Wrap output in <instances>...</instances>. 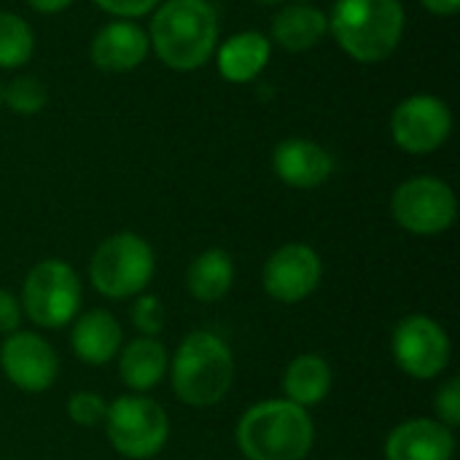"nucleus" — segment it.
I'll list each match as a JSON object with an SVG mask.
<instances>
[{
    "label": "nucleus",
    "instance_id": "nucleus-1",
    "mask_svg": "<svg viewBox=\"0 0 460 460\" xmlns=\"http://www.w3.org/2000/svg\"><path fill=\"white\" fill-rule=\"evenodd\" d=\"M148 46L170 70H199L218 46V13L213 3L164 0L151 16Z\"/></svg>",
    "mask_w": 460,
    "mask_h": 460
},
{
    "label": "nucleus",
    "instance_id": "nucleus-2",
    "mask_svg": "<svg viewBox=\"0 0 460 460\" xmlns=\"http://www.w3.org/2000/svg\"><path fill=\"white\" fill-rule=\"evenodd\" d=\"M234 442L245 460H305L315 445V423L307 410L267 399L240 415Z\"/></svg>",
    "mask_w": 460,
    "mask_h": 460
},
{
    "label": "nucleus",
    "instance_id": "nucleus-3",
    "mask_svg": "<svg viewBox=\"0 0 460 460\" xmlns=\"http://www.w3.org/2000/svg\"><path fill=\"white\" fill-rule=\"evenodd\" d=\"M172 394L194 410L216 407L226 399L234 383V356L213 332H189L170 358Z\"/></svg>",
    "mask_w": 460,
    "mask_h": 460
},
{
    "label": "nucleus",
    "instance_id": "nucleus-4",
    "mask_svg": "<svg viewBox=\"0 0 460 460\" xmlns=\"http://www.w3.org/2000/svg\"><path fill=\"white\" fill-rule=\"evenodd\" d=\"M402 0H337L329 30L340 49L361 65L388 59L404 35Z\"/></svg>",
    "mask_w": 460,
    "mask_h": 460
},
{
    "label": "nucleus",
    "instance_id": "nucleus-5",
    "mask_svg": "<svg viewBox=\"0 0 460 460\" xmlns=\"http://www.w3.org/2000/svg\"><path fill=\"white\" fill-rule=\"evenodd\" d=\"M156 272V256L146 237L116 232L105 237L89 261V280L108 299H135L148 288Z\"/></svg>",
    "mask_w": 460,
    "mask_h": 460
},
{
    "label": "nucleus",
    "instance_id": "nucleus-6",
    "mask_svg": "<svg viewBox=\"0 0 460 460\" xmlns=\"http://www.w3.org/2000/svg\"><path fill=\"white\" fill-rule=\"evenodd\" d=\"M84 288L78 272L62 259H43L24 275L22 313L38 329H65L81 313Z\"/></svg>",
    "mask_w": 460,
    "mask_h": 460
},
{
    "label": "nucleus",
    "instance_id": "nucleus-7",
    "mask_svg": "<svg viewBox=\"0 0 460 460\" xmlns=\"http://www.w3.org/2000/svg\"><path fill=\"white\" fill-rule=\"evenodd\" d=\"M102 426L108 445L127 460H151L170 439V418L164 407L143 394H127L108 402Z\"/></svg>",
    "mask_w": 460,
    "mask_h": 460
},
{
    "label": "nucleus",
    "instance_id": "nucleus-8",
    "mask_svg": "<svg viewBox=\"0 0 460 460\" xmlns=\"http://www.w3.org/2000/svg\"><path fill=\"white\" fill-rule=\"evenodd\" d=\"M394 221L418 237L447 232L458 218V199L450 183L434 175H415L396 186L391 197Z\"/></svg>",
    "mask_w": 460,
    "mask_h": 460
},
{
    "label": "nucleus",
    "instance_id": "nucleus-9",
    "mask_svg": "<svg viewBox=\"0 0 460 460\" xmlns=\"http://www.w3.org/2000/svg\"><path fill=\"white\" fill-rule=\"evenodd\" d=\"M391 353L407 377L434 380L450 367L453 342L439 321L423 313H412L394 326Z\"/></svg>",
    "mask_w": 460,
    "mask_h": 460
},
{
    "label": "nucleus",
    "instance_id": "nucleus-10",
    "mask_svg": "<svg viewBox=\"0 0 460 460\" xmlns=\"http://www.w3.org/2000/svg\"><path fill=\"white\" fill-rule=\"evenodd\" d=\"M453 132V113L445 100L434 94H412L402 100L391 116L394 143L415 156L439 151Z\"/></svg>",
    "mask_w": 460,
    "mask_h": 460
},
{
    "label": "nucleus",
    "instance_id": "nucleus-11",
    "mask_svg": "<svg viewBox=\"0 0 460 460\" xmlns=\"http://www.w3.org/2000/svg\"><path fill=\"white\" fill-rule=\"evenodd\" d=\"M323 278V261L307 243H286L267 259L261 286L280 305H299L315 294Z\"/></svg>",
    "mask_w": 460,
    "mask_h": 460
},
{
    "label": "nucleus",
    "instance_id": "nucleus-12",
    "mask_svg": "<svg viewBox=\"0 0 460 460\" xmlns=\"http://www.w3.org/2000/svg\"><path fill=\"white\" fill-rule=\"evenodd\" d=\"M0 372L24 394H43L59 377V358L51 342L35 332H13L0 345Z\"/></svg>",
    "mask_w": 460,
    "mask_h": 460
},
{
    "label": "nucleus",
    "instance_id": "nucleus-13",
    "mask_svg": "<svg viewBox=\"0 0 460 460\" xmlns=\"http://www.w3.org/2000/svg\"><path fill=\"white\" fill-rule=\"evenodd\" d=\"M383 456L385 460H453L456 434L437 418H410L391 429Z\"/></svg>",
    "mask_w": 460,
    "mask_h": 460
},
{
    "label": "nucleus",
    "instance_id": "nucleus-14",
    "mask_svg": "<svg viewBox=\"0 0 460 460\" xmlns=\"http://www.w3.org/2000/svg\"><path fill=\"white\" fill-rule=\"evenodd\" d=\"M272 167H275V175L291 186V189H302V191H310V189H318L323 186L332 172H334V159L332 154L315 143V140H307V137H288L283 143L275 146V154H272Z\"/></svg>",
    "mask_w": 460,
    "mask_h": 460
},
{
    "label": "nucleus",
    "instance_id": "nucleus-15",
    "mask_svg": "<svg viewBox=\"0 0 460 460\" xmlns=\"http://www.w3.org/2000/svg\"><path fill=\"white\" fill-rule=\"evenodd\" d=\"M148 49V32L140 24L129 19H116L97 30L89 46V57L94 67L105 73H129L143 65Z\"/></svg>",
    "mask_w": 460,
    "mask_h": 460
},
{
    "label": "nucleus",
    "instance_id": "nucleus-16",
    "mask_svg": "<svg viewBox=\"0 0 460 460\" xmlns=\"http://www.w3.org/2000/svg\"><path fill=\"white\" fill-rule=\"evenodd\" d=\"M121 342H124V332L111 310L94 307L75 315L70 332V348L78 361L89 367H105L119 356Z\"/></svg>",
    "mask_w": 460,
    "mask_h": 460
},
{
    "label": "nucleus",
    "instance_id": "nucleus-17",
    "mask_svg": "<svg viewBox=\"0 0 460 460\" xmlns=\"http://www.w3.org/2000/svg\"><path fill=\"white\" fill-rule=\"evenodd\" d=\"M332 385H334V372H332V364L321 353L296 356L294 361H288L280 377L283 399L302 410L323 404L326 396L332 394Z\"/></svg>",
    "mask_w": 460,
    "mask_h": 460
},
{
    "label": "nucleus",
    "instance_id": "nucleus-18",
    "mask_svg": "<svg viewBox=\"0 0 460 460\" xmlns=\"http://www.w3.org/2000/svg\"><path fill=\"white\" fill-rule=\"evenodd\" d=\"M170 369L167 348L159 337H137L124 350H119V375L132 394L154 391Z\"/></svg>",
    "mask_w": 460,
    "mask_h": 460
},
{
    "label": "nucleus",
    "instance_id": "nucleus-19",
    "mask_svg": "<svg viewBox=\"0 0 460 460\" xmlns=\"http://www.w3.org/2000/svg\"><path fill=\"white\" fill-rule=\"evenodd\" d=\"M270 54H272V43L267 40V35L256 30H245L224 40V46L216 51V65L226 81L248 84L261 75V70L270 62Z\"/></svg>",
    "mask_w": 460,
    "mask_h": 460
},
{
    "label": "nucleus",
    "instance_id": "nucleus-20",
    "mask_svg": "<svg viewBox=\"0 0 460 460\" xmlns=\"http://www.w3.org/2000/svg\"><path fill=\"white\" fill-rule=\"evenodd\" d=\"M329 32V16L307 3L286 5L272 19V40L286 51H307Z\"/></svg>",
    "mask_w": 460,
    "mask_h": 460
},
{
    "label": "nucleus",
    "instance_id": "nucleus-21",
    "mask_svg": "<svg viewBox=\"0 0 460 460\" xmlns=\"http://www.w3.org/2000/svg\"><path fill=\"white\" fill-rule=\"evenodd\" d=\"M234 286V261L224 248L197 253L186 270V288L197 302H221Z\"/></svg>",
    "mask_w": 460,
    "mask_h": 460
},
{
    "label": "nucleus",
    "instance_id": "nucleus-22",
    "mask_svg": "<svg viewBox=\"0 0 460 460\" xmlns=\"http://www.w3.org/2000/svg\"><path fill=\"white\" fill-rule=\"evenodd\" d=\"M35 49L32 27L8 11H0V67H22Z\"/></svg>",
    "mask_w": 460,
    "mask_h": 460
},
{
    "label": "nucleus",
    "instance_id": "nucleus-23",
    "mask_svg": "<svg viewBox=\"0 0 460 460\" xmlns=\"http://www.w3.org/2000/svg\"><path fill=\"white\" fill-rule=\"evenodd\" d=\"M3 100L13 113L35 116V113L43 111V105L49 100V92H46V86H43V81L38 75H19V78H13L8 84V89L3 92Z\"/></svg>",
    "mask_w": 460,
    "mask_h": 460
},
{
    "label": "nucleus",
    "instance_id": "nucleus-24",
    "mask_svg": "<svg viewBox=\"0 0 460 460\" xmlns=\"http://www.w3.org/2000/svg\"><path fill=\"white\" fill-rule=\"evenodd\" d=\"M129 321L132 326L140 332V337H159V332L164 329V305L159 296L154 294H137L132 307H129Z\"/></svg>",
    "mask_w": 460,
    "mask_h": 460
},
{
    "label": "nucleus",
    "instance_id": "nucleus-25",
    "mask_svg": "<svg viewBox=\"0 0 460 460\" xmlns=\"http://www.w3.org/2000/svg\"><path fill=\"white\" fill-rule=\"evenodd\" d=\"M67 418L75 423V426H84V429H94V426H102L105 420V412H108V402L97 394V391H78L67 399Z\"/></svg>",
    "mask_w": 460,
    "mask_h": 460
},
{
    "label": "nucleus",
    "instance_id": "nucleus-26",
    "mask_svg": "<svg viewBox=\"0 0 460 460\" xmlns=\"http://www.w3.org/2000/svg\"><path fill=\"white\" fill-rule=\"evenodd\" d=\"M434 415L439 423H445L447 429H458L460 426V380L450 377L445 385H439L437 396H434Z\"/></svg>",
    "mask_w": 460,
    "mask_h": 460
},
{
    "label": "nucleus",
    "instance_id": "nucleus-27",
    "mask_svg": "<svg viewBox=\"0 0 460 460\" xmlns=\"http://www.w3.org/2000/svg\"><path fill=\"white\" fill-rule=\"evenodd\" d=\"M105 13L111 16H119V19H137V16H146L151 13L159 0H94Z\"/></svg>",
    "mask_w": 460,
    "mask_h": 460
},
{
    "label": "nucleus",
    "instance_id": "nucleus-28",
    "mask_svg": "<svg viewBox=\"0 0 460 460\" xmlns=\"http://www.w3.org/2000/svg\"><path fill=\"white\" fill-rule=\"evenodd\" d=\"M22 318H24V313H22L19 299H16L11 291L0 288V334H3V337H8V334L19 332Z\"/></svg>",
    "mask_w": 460,
    "mask_h": 460
},
{
    "label": "nucleus",
    "instance_id": "nucleus-29",
    "mask_svg": "<svg viewBox=\"0 0 460 460\" xmlns=\"http://www.w3.org/2000/svg\"><path fill=\"white\" fill-rule=\"evenodd\" d=\"M420 3L437 16H453L460 8V0H420Z\"/></svg>",
    "mask_w": 460,
    "mask_h": 460
},
{
    "label": "nucleus",
    "instance_id": "nucleus-30",
    "mask_svg": "<svg viewBox=\"0 0 460 460\" xmlns=\"http://www.w3.org/2000/svg\"><path fill=\"white\" fill-rule=\"evenodd\" d=\"M73 0H27V5L38 13H59L70 5Z\"/></svg>",
    "mask_w": 460,
    "mask_h": 460
},
{
    "label": "nucleus",
    "instance_id": "nucleus-31",
    "mask_svg": "<svg viewBox=\"0 0 460 460\" xmlns=\"http://www.w3.org/2000/svg\"><path fill=\"white\" fill-rule=\"evenodd\" d=\"M256 3H261V5H278V3H283V0H256Z\"/></svg>",
    "mask_w": 460,
    "mask_h": 460
},
{
    "label": "nucleus",
    "instance_id": "nucleus-32",
    "mask_svg": "<svg viewBox=\"0 0 460 460\" xmlns=\"http://www.w3.org/2000/svg\"><path fill=\"white\" fill-rule=\"evenodd\" d=\"M0 102H3V86H0Z\"/></svg>",
    "mask_w": 460,
    "mask_h": 460
}]
</instances>
